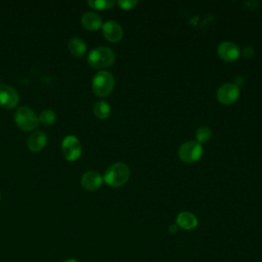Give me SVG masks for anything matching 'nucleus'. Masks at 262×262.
<instances>
[{"mask_svg": "<svg viewBox=\"0 0 262 262\" xmlns=\"http://www.w3.org/2000/svg\"><path fill=\"white\" fill-rule=\"evenodd\" d=\"M38 121H39V123H41L45 126H50V125L54 124V122L56 121V114L54 111L49 110V108L43 110L38 117Z\"/></svg>", "mask_w": 262, "mask_h": 262, "instance_id": "f3484780", "label": "nucleus"}, {"mask_svg": "<svg viewBox=\"0 0 262 262\" xmlns=\"http://www.w3.org/2000/svg\"><path fill=\"white\" fill-rule=\"evenodd\" d=\"M14 122L23 131H31L38 127V117L29 106H19L14 114Z\"/></svg>", "mask_w": 262, "mask_h": 262, "instance_id": "20e7f679", "label": "nucleus"}, {"mask_svg": "<svg viewBox=\"0 0 262 262\" xmlns=\"http://www.w3.org/2000/svg\"><path fill=\"white\" fill-rule=\"evenodd\" d=\"M176 224L180 228L191 230L198 226V218L189 211H182L176 217Z\"/></svg>", "mask_w": 262, "mask_h": 262, "instance_id": "f8f14e48", "label": "nucleus"}, {"mask_svg": "<svg viewBox=\"0 0 262 262\" xmlns=\"http://www.w3.org/2000/svg\"><path fill=\"white\" fill-rule=\"evenodd\" d=\"M168 230L171 232V233H175V232H177V230H178V226H177V224L175 223V224H171L169 227H168Z\"/></svg>", "mask_w": 262, "mask_h": 262, "instance_id": "4be33fe9", "label": "nucleus"}, {"mask_svg": "<svg viewBox=\"0 0 262 262\" xmlns=\"http://www.w3.org/2000/svg\"><path fill=\"white\" fill-rule=\"evenodd\" d=\"M136 0H119L117 1V4L124 10H130L133 9L137 5Z\"/></svg>", "mask_w": 262, "mask_h": 262, "instance_id": "aec40b11", "label": "nucleus"}, {"mask_svg": "<svg viewBox=\"0 0 262 262\" xmlns=\"http://www.w3.org/2000/svg\"><path fill=\"white\" fill-rule=\"evenodd\" d=\"M178 156L179 159L186 164L198 162L203 156V146L196 140L185 141L179 146Z\"/></svg>", "mask_w": 262, "mask_h": 262, "instance_id": "39448f33", "label": "nucleus"}, {"mask_svg": "<svg viewBox=\"0 0 262 262\" xmlns=\"http://www.w3.org/2000/svg\"><path fill=\"white\" fill-rule=\"evenodd\" d=\"M114 86L115 78L107 71H99L92 79V90L96 95L100 97H104L111 94Z\"/></svg>", "mask_w": 262, "mask_h": 262, "instance_id": "7ed1b4c3", "label": "nucleus"}, {"mask_svg": "<svg viewBox=\"0 0 262 262\" xmlns=\"http://www.w3.org/2000/svg\"><path fill=\"white\" fill-rule=\"evenodd\" d=\"M61 149L67 161L73 162L80 158L82 146L79 139L75 135H67L61 142Z\"/></svg>", "mask_w": 262, "mask_h": 262, "instance_id": "423d86ee", "label": "nucleus"}, {"mask_svg": "<svg viewBox=\"0 0 262 262\" xmlns=\"http://www.w3.org/2000/svg\"><path fill=\"white\" fill-rule=\"evenodd\" d=\"M93 114L98 119H106L111 115V106L104 100H98L93 105Z\"/></svg>", "mask_w": 262, "mask_h": 262, "instance_id": "dca6fc26", "label": "nucleus"}, {"mask_svg": "<svg viewBox=\"0 0 262 262\" xmlns=\"http://www.w3.org/2000/svg\"><path fill=\"white\" fill-rule=\"evenodd\" d=\"M82 26L89 31H96L102 26V20L99 14L93 11L85 12L81 17Z\"/></svg>", "mask_w": 262, "mask_h": 262, "instance_id": "4468645a", "label": "nucleus"}, {"mask_svg": "<svg viewBox=\"0 0 262 262\" xmlns=\"http://www.w3.org/2000/svg\"><path fill=\"white\" fill-rule=\"evenodd\" d=\"M46 143H47V136L42 131L33 132L29 136L28 141H27L28 148L34 152L40 151L46 145Z\"/></svg>", "mask_w": 262, "mask_h": 262, "instance_id": "ddd939ff", "label": "nucleus"}, {"mask_svg": "<svg viewBox=\"0 0 262 262\" xmlns=\"http://www.w3.org/2000/svg\"><path fill=\"white\" fill-rule=\"evenodd\" d=\"M216 97L220 103L230 105L238 99L239 89L234 83H224L218 88Z\"/></svg>", "mask_w": 262, "mask_h": 262, "instance_id": "0eeeda50", "label": "nucleus"}, {"mask_svg": "<svg viewBox=\"0 0 262 262\" xmlns=\"http://www.w3.org/2000/svg\"><path fill=\"white\" fill-rule=\"evenodd\" d=\"M130 177L129 167L122 162L111 165L104 172L103 181L112 187H120L126 184Z\"/></svg>", "mask_w": 262, "mask_h": 262, "instance_id": "f257e3e1", "label": "nucleus"}, {"mask_svg": "<svg viewBox=\"0 0 262 262\" xmlns=\"http://www.w3.org/2000/svg\"><path fill=\"white\" fill-rule=\"evenodd\" d=\"M86 49V43L79 37H74L69 41V50L76 57H82L85 54Z\"/></svg>", "mask_w": 262, "mask_h": 262, "instance_id": "2eb2a0df", "label": "nucleus"}, {"mask_svg": "<svg viewBox=\"0 0 262 262\" xmlns=\"http://www.w3.org/2000/svg\"><path fill=\"white\" fill-rule=\"evenodd\" d=\"M217 53L222 60L232 62L239 57L241 49L235 43L231 41H223L218 45Z\"/></svg>", "mask_w": 262, "mask_h": 262, "instance_id": "6e6552de", "label": "nucleus"}, {"mask_svg": "<svg viewBox=\"0 0 262 262\" xmlns=\"http://www.w3.org/2000/svg\"><path fill=\"white\" fill-rule=\"evenodd\" d=\"M211 136H212V131L207 126H201L195 131L196 141L200 142L201 144H202V142H207L208 140H210Z\"/></svg>", "mask_w": 262, "mask_h": 262, "instance_id": "a211bd4d", "label": "nucleus"}, {"mask_svg": "<svg viewBox=\"0 0 262 262\" xmlns=\"http://www.w3.org/2000/svg\"><path fill=\"white\" fill-rule=\"evenodd\" d=\"M115 52L106 46H99L93 48L87 56V61L89 66L95 69H104L111 67L115 62Z\"/></svg>", "mask_w": 262, "mask_h": 262, "instance_id": "f03ea898", "label": "nucleus"}, {"mask_svg": "<svg viewBox=\"0 0 262 262\" xmlns=\"http://www.w3.org/2000/svg\"><path fill=\"white\" fill-rule=\"evenodd\" d=\"M114 0H89L88 5L97 10H104L110 9L114 6Z\"/></svg>", "mask_w": 262, "mask_h": 262, "instance_id": "6ab92c4d", "label": "nucleus"}, {"mask_svg": "<svg viewBox=\"0 0 262 262\" xmlns=\"http://www.w3.org/2000/svg\"><path fill=\"white\" fill-rule=\"evenodd\" d=\"M19 101L18 92L11 86L0 85V105L4 108H12Z\"/></svg>", "mask_w": 262, "mask_h": 262, "instance_id": "1a4fd4ad", "label": "nucleus"}, {"mask_svg": "<svg viewBox=\"0 0 262 262\" xmlns=\"http://www.w3.org/2000/svg\"><path fill=\"white\" fill-rule=\"evenodd\" d=\"M102 34L104 38L113 43H117L121 41L123 38V29L119 23L115 20H107L101 26Z\"/></svg>", "mask_w": 262, "mask_h": 262, "instance_id": "9d476101", "label": "nucleus"}, {"mask_svg": "<svg viewBox=\"0 0 262 262\" xmlns=\"http://www.w3.org/2000/svg\"><path fill=\"white\" fill-rule=\"evenodd\" d=\"M103 182V177L97 171H87L81 177V185L86 190H96Z\"/></svg>", "mask_w": 262, "mask_h": 262, "instance_id": "9b49d317", "label": "nucleus"}, {"mask_svg": "<svg viewBox=\"0 0 262 262\" xmlns=\"http://www.w3.org/2000/svg\"><path fill=\"white\" fill-rule=\"evenodd\" d=\"M241 52L244 55V57H246V58H251L255 54L254 48L252 46H246Z\"/></svg>", "mask_w": 262, "mask_h": 262, "instance_id": "412c9836", "label": "nucleus"}, {"mask_svg": "<svg viewBox=\"0 0 262 262\" xmlns=\"http://www.w3.org/2000/svg\"><path fill=\"white\" fill-rule=\"evenodd\" d=\"M62 262H79V261L76 260V259H67V260H64Z\"/></svg>", "mask_w": 262, "mask_h": 262, "instance_id": "5701e85b", "label": "nucleus"}, {"mask_svg": "<svg viewBox=\"0 0 262 262\" xmlns=\"http://www.w3.org/2000/svg\"><path fill=\"white\" fill-rule=\"evenodd\" d=\"M0 199H1V193H0Z\"/></svg>", "mask_w": 262, "mask_h": 262, "instance_id": "b1692460", "label": "nucleus"}]
</instances>
